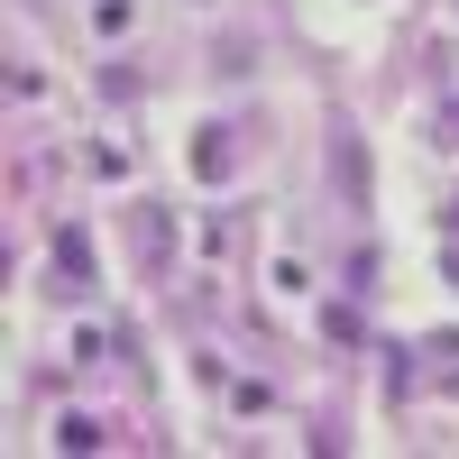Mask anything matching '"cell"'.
<instances>
[{
	"instance_id": "cell-3",
	"label": "cell",
	"mask_w": 459,
	"mask_h": 459,
	"mask_svg": "<svg viewBox=\"0 0 459 459\" xmlns=\"http://www.w3.org/2000/svg\"><path fill=\"white\" fill-rule=\"evenodd\" d=\"M331 157H340V184H350V203H359V194H368V157H359V147H350V138H340V147H331Z\"/></svg>"
},
{
	"instance_id": "cell-1",
	"label": "cell",
	"mask_w": 459,
	"mask_h": 459,
	"mask_svg": "<svg viewBox=\"0 0 459 459\" xmlns=\"http://www.w3.org/2000/svg\"><path fill=\"white\" fill-rule=\"evenodd\" d=\"M56 266H65V276H83V266H92V239H83V230H56Z\"/></svg>"
},
{
	"instance_id": "cell-5",
	"label": "cell",
	"mask_w": 459,
	"mask_h": 459,
	"mask_svg": "<svg viewBox=\"0 0 459 459\" xmlns=\"http://www.w3.org/2000/svg\"><path fill=\"white\" fill-rule=\"evenodd\" d=\"M450 221H459V212H450Z\"/></svg>"
},
{
	"instance_id": "cell-4",
	"label": "cell",
	"mask_w": 459,
	"mask_h": 459,
	"mask_svg": "<svg viewBox=\"0 0 459 459\" xmlns=\"http://www.w3.org/2000/svg\"><path fill=\"white\" fill-rule=\"evenodd\" d=\"M450 147H459V110H450Z\"/></svg>"
},
{
	"instance_id": "cell-2",
	"label": "cell",
	"mask_w": 459,
	"mask_h": 459,
	"mask_svg": "<svg viewBox=\"0 0 459 459\" xmlns=\"http://www.w3.org/2000/svg\"><path fill=\"white\" fill-rule=\"evenodd\" d=\"M194 166H203V175H230V129H203V147H194Z\"/></svg>"
}]
</instances>
